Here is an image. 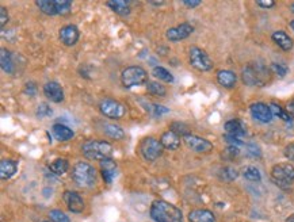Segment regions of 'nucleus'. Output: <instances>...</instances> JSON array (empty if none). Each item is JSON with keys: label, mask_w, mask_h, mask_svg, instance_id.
<instances>
[{"label": "nucleus", "mask_w": 294, "mask_h": 222, "mask_svg": "<svg viewBox=\"0 0 294 222\" xmlns=\"http://www.w3.org/2000/svg\"><path fill=\"white\" fill-rule=\"evenodd\" d=\"M153 107H152V110H153V114L155 115H163V114H167V113H169V110L167 109V107H164V106H160V105H152Z\"/></svg>", "instance_id": "37998d69"}, {"label": "nucleus", "mask_w": 294, "mask_h": 222, "mask_svg": "<svg viewBox=\"0 0 294 222\" xmlns=\"http://www.w3.org/2000/svg\"><path fill=\"white\" fill-rule=\"evenodd\" d=\"M36 4L45 15H57L56 0H37Z\"/></svg>", "instance_id": "bb28decb"}, {"label": "nucleus", "mask_w": 294, "mask_h": 222, "mask_svg": "<svg viewBox=\"0 0 294 222\" xmlns=\"http://www.w3.org/2000/svg\"><path fill=\"white\" fill-rule=\"evenodd\" d=\"M42 222H52V221H42Z\"/></svg>", "instance_id": "5fc2aeb1"}, {"label": "nucleus", "mask_w": 294, "mask_h": 222, "mask_svg": "<svg viewBox=\"0 0 294 222\" xmlns=\"http://www.w3.org/2000/svg\"><path fill=\"white\" fill-rule=\"evenodd\" d=\"M43 94L51 102L61 103L64 101V90L57 82H49L43 86Z\"/></svg>", "instance_id": "2eb2a0df"}, {"label": "nucleus", "mask_w": 294, "mask_h": 222, "mask_svg": "<svg viewBox=\"0 0 294 222\" xmlns=\"http://www.w3.org/2000/svg\"><path fill=\"white\" fill-rule=\"evenodd\" d=\"M286 111L289 113V115H290V117L294 119V99H293V101L289 102V103H287Z\"/></svg>", "instance_id": "09e8293b"}, {"label": "nucleus", "mask_w": 294, "mask_h": 222, "mask_svg": "<svg viewBox=\"0 0 294 222\" xmlns=\"http://www.w3.org/2000/svg\"><path fill=\"white\" fill-rule=\"evenodd\" d=\"M152 75L156 79L161 80V82H165V83H173L174 82L173 75L169 73L168 70L165 69V68H163V66H155V68H153Z\"/></svg>", "instance_id": "7c9ffc66"}, {"label": "nucleus", "mask_w": 294, "mask_h": 222, "mask_svg": "<svg viewBox=\"0 0 294 222\" xmlns=\"http://www.w3.org/2000/svg\"><path fill=\"white\" fill-rule=\"evenodd\" d=\"M268 69L262 64L251 63L248 64L241 72V79L246 86L250 87H263L268 82Z\"/></svg>", "instance_id": "7ed1b4c3"}, {"label": "nucleus", "mask_w": 294, "mask_h": 222, "mask_svg": "<svg viewBox=\"0 0 294 222\" xmlns=\"http://www.w3.org/2000/svg\"><path fill=\"white\" fill-rule=\"evenodd\" d=\"M103 133L113 140H124L125 138V132L122 130L121 126L114 125V124H105Z\"/></svg>", "instance_id": "a878e982"}, {"label": "nucleus", "mask_w": 294, "mask_h": 222, "mask_svg": "<svg viewBox=\"0 0 294 222\" xmlns=\"http://www.w3.org/2000/svg\"><path fill=\"white\" fill-rule=\"evenodd\" d=\"M152 4H155V6H160V4H164V2H159V3H157V2H152Z\"/></svg>", "instance_id": "3c124183"}, {"label": "nucleus", "mask_w": 294, "mask_h": 222, "mask_svg": "<svg viewBox=\"0 0 294 222\" xmlns=\"http://www.w3.org/2000/svg\"><path fill=\"white\" fill-rule=\"evenodd\" d=\"M271 70L274 72L277 76H279V78H285L287 73V66H285L283 64H278V63H273L271 64Z\"/></svg>", "instance_id": "58836bf2"}, {"label": "nucleus", "mask_w": 294, "mask_h": 222, "mask_svg": "<svg viewBox=\"0 0 294 222\" xmlns=\"http://www.w3.org/2000/svg\"><path fill=\"white\" fill-rule=\"evenodd\" d=\"M18 171V163L15 160L4 159L0 161V178L3 180H7L15 175Z\"/></svg>", "instance_id": "412c9836"}, {"label": "nucleus", "mask_w": 294, "mask_h": 222, "mask_svg": "<svg viewBox=\"0 0 294 222\" xmlns=\"http://www.w3.org/2000/svg\"><path fill=\"white\" fill-rule=\"evenodd\" d=\"M140 153L146 161H156L164 152V146L161 145L160 140H156L155 137H145L140 142Z\"/></svg>", "instance_id": "0eeeda50"}, {"label": "nucleus", "mask_w": 294, "mask_h": 222, "mask_svg": "<svg viewBox=\"0 0 294 222\" xmlns=\"http://www.w3.org/2000/svg\"><path fill=\"white\" fill-rule=\"evenodd\" d=\"M270 109H271V113H273V115L274 117H278V118H281L282 121H285V122H290L293 118L289 115V113L286 111V109H283V107H281L279 105H277V103H270Z\"/></svg>", "instance_id": "c756f323"}, {"label": "nucleus", "mask_w": 294, "mask_h": 222, "mask_svg": "<svg viewBox=\"0 0 294 222\" xmlns=\"http://www.w3.org/2000/svg\"><path fill=\"white\" fill-rule=\"evenodd\" d=\"M290 10H291V12H293V14H294V3L290 6Z\"/></svg>", "instance_id": "864d4df0"}, {"label": "nucleus", "mask_w": 294, "mask_h": 222, "mask_svg": "<svg viewBox=\"0 0 294 222\" xmlns=\"http://www.w3.org/2000/svg\"><path fill=\"white\" fill-rule=\"evenodd\" d=\"M190 222H216V217L208 209H195L188 213Z\"/></svg>", "instance_id": "6ab92c4d"}, {"label": "nucleus", "mask_w": 294, "mask_h": 222, "mask_svg": "<svg viewBox=\"0 0 294 222\" xmlns=\"http://www.w3.org/2000/svg\"><path fill=\"white\" fill-rule=\"evenodd\" d=\"M72 3L69 0H56V8H57V15H67L71 12Z\"/></svg>", "instance_id": "f704fd0d"}, {"label": "nucleus", "mask_w": 294, "mask_h": 222, "mask_svg": "<svg viewBox=\"0 0 294 222\" xmlns=\"http://www.w3.org/2000/svg\"><path fill=\"white\" fill-rule=\"evenodd\" d=\"M285 156H286L287 160L294 161V142L293 144H289L286 148H285Z\"/></svg>", "instance_id": "49530a36"}, {"label": "nucleus", "mask_w": 294, "mask_h": 222, "mask_svg": "<svg viewBox=\"0 0 294 222\" xmlns=\"http://www.w3.org/2000/svg\"><path fill=\"white\" fill-rule=\"evenodd\" d=\"M99 165H101V172H102L103 180H105L107 184L113 183L114 178L117 175V163H115L113 159H110V157H107V159L99 161Z\"/></svg>", "instance_id": "dca6fc26"}, {"label": "nucleus", "mask_w": 294, "mask_h": 222, "mask_svg": "<svg viewBox=\"0 0 294 222\" xmlns=\"http://www.w3.org/2000/svg\"><path fill=\"white\" fill-rule=\"evenodd\" d=\"M121 82L126 88L142 86V84H145L148 82V73L142 66H128L126 69L122 70Z\"/></svg>", "instance_id": "423d86ee"}, {"label": "nucleus", "mask_w": 294, "mask_h": 222, "mask_svg": "<svg viewBox=\"0 0 294 222\" xmlns=\"http://www.w3.org/2000/svg\"><path fill=\"white\" fill-rule=\"evenodd\" d=\"M8 22V12H7V8L6 7H2L0 8V26H2V29L6 26V23Z\"/></svg>", "instance_id": "c03bdc74"}, {"label": "nucleus", "mask_w": 294, "mask_h": 222, "mask_svg": "<svg viewBox=\"0 0 294 222\" xmlns=\"http://www.w3.org/2000/svg\"><path fill=\"white\" fill-rule=\"evenodd\" d=\"M52 132H53L55 137L59 141H69L72 140L75 136L74 130L68 128V126L63 125V124H56V125H53Z\"/></svg>", "instance_id": "5701e85b"}, {"label": "nucleus", "mask_w": 294, "mask_h": 222, "mask_svg": "<svg viewBox=\"0 0 294 222\" xmlns=\"http://www.w3.org/2000/svg\"><path fill=\"white\" fill-rule=\"evenodd\" d=\"M0 63H2V69L8 75H12L15 72V65L12 61L11 53L7 49H2L0 51Z\"/></svg>", "instance_id": "393cba45"}, {"label": "nucleus", "mask_w": 294, "mask_h": 222, "mask_svg": "<svg viewBox=\"0 0 294 222\" xmlns=\"http://www.w3.org/2000/svg\"><path fill=\"white\" fill-rule=\"evenodd\" d=\"M161 145L164 146V149H169V151H177L181 146V137L175 134L174 132L168 130L161 134L160 138Z\"/></svg>", "instance_id": "aec40b11"}, {"label": "nucleus", "mask_w": 294, "mask_h": 222, "mask_svg": "<svg viewBox=\"0 0 294 222\" xmlns=\"http://www.w3.org/2000/svg\"><path fill=\"white\" fill-rule=\"evenodd\" d=\"M290 28L293 29V32H294V20H291V22H290Z\"/></svg>", "instance_id": "603ef678"}, {"label": "nucleus", "mask_w": 294, "mask_h": 222, "mask_svg": "<svg viewBox=\"0 0 294 222\" xmlns=\"http://www.w3.org/2000/svg\"><path fill=\"white\" fill-rule=\"evenodd\" d=\"M243 176L250 182H260L262 180V175H260V171L258 168L254 167V165H248L243 169Z\"/></svg>", "instance_id": "2f4dec72"}, {"label": "nucleus", "mask_w": 294, "mask_h": 222, "mask_svg": "<svg viewBox=\"0 0 294 222\" xmlns=\"http://www.w3.org/2000/svg\"><path fill=\"white\" fill-rule=\"evenodd\" d=\"M224 140L227 141L229 145H233V146H241L244 145V141L240 138V137H235V136H229V134H225L224 136Z\"/></svg>", "instance_id": "ea45409f"}, {"label": "nucleus", "mask_w": 294, "mask_h": 222, "mask_svg": "<svg viewBox=\"0 0 294 222\" xmlns=\"http://www.w3.org/2000/svg\"><path fill=\"white\" fill-rule=\"evenodd\" d=\"M49 168L55 175H64L69 169V163L65 159H57L49 165Z\"/></svg>", "instance_id": "cd10ccee"}, {"label": "nucleus", "mask_w": 294, "mask_h": 222, "mask_svg": "<svg viewBox=\"0 0 294 222\" xmlns=\"http://www.w3.org/2000/svg\"><path fill=\"white\" fill-rule=\"evenodd\" d=\"M224 129H225V132L229 136H235V137H240V138H243L246 136V128H244L243 122L240 121V119H229V121L225 122V125H224Z\"/></svg>", "instance_id": "4be33fe9"}, {"label": "nucleus", "mask_w": 294, "mask_h": 222, "mask_svg": "<svg viewBox=\"0 0 294 222\" xmlns=\"http://www.w3.org/2000/svg\"><path fill=\"white\" fill-rule=\"evenodd\" d=\"M225 155L233 159V157H237L240 155V149L239 146H233V145H229L227 149H225Z\"/></svg>", "instance_id": "a19ab883"}, {"label": "nucleus", "mask_w": 294, "mask_h": 222, "mask_svg": "<svg viewBox=\"0 0 294 222\" xmlns=\"http://www.w3.org/2000/svg\"><path fill=\"white\" fill-rule=\"evenodd\" d=\"M250 113H251L252 118L256 121L262 122V124H270L273 121V113H271L270 106L262 102H255L250 106Z\"/></svg>", "instance_id": "9b49d317"}, {"label": "nucleus", "mask_w": 294, "mask_h": 222, "mask_svg": "<svg viewBox=\"0 0 294 222\" xmlns=\"http://www.w3.org/2000/svg\"><path fill=\"white\" fill-rule=\"evenodd\" d=\"M64 202L67 205L68 210L72 213H82L84 209V201L78 192L75 191H65L64 192Z\"/></svg>", "instance_id": "4468645a"}, {"label": "nucleus", "mask_w": 294, "mask_h": 222, "mask_svg": "<svg viewBox=\"0 0 294 222\" xmlns=\"http://www.w3.org/2000/svg\"><path fill=\"white\" fill-rule=\"evenodd\" d=\"M271 38H273V41H274L282 51L289 52L293 49V39H291L290 35L283 32V30H277V32H274L273 35H271Z\"/></svg>", "instance_id": "f3484780"}, {"label": "nucleus", "mask_w": 294, "mask_h": 222, "mask_svg": "<svg viewBox=\"0 0 294 222\" xmlns=\"http://www.w3.org/2000/svg\"><path fill=\"white\" fill-rule=\"evenodd\" d=\"M111 152H113V146L107 141L88 140L82 145L83 156L88 160L102 161V160L110 157Z\"/></svg>", "instance_id": "20e7f679"}, {"label": "nucleus", "mask_w": 294, "mask_h": 222, "mask_svg": "<svg viewBox=\"0 0 294 222\" xmlns=\"http://www.w3.org/2000/svg\"><path fill=\"white\" fill-rule=\"evenodd\" d=\"M286 222H294V214H291L290 217L286 219Z\"/></svg>", "instance_id": "8fccbe9b"}, {"label": "nucleus", "mask_w": 294, "mask_h": 222, "mask_svg": "<svg viewBox=\"0 0 294 222\" xmlns=\"http://www.w3.org/2000/svg\"><path fill=\"white\" fill-rule=\"evenodd\" d=\"M49 218L52 222H71L68 215L61 210H51L49 211Z\"/></svg>", "instance_id": "c9c22d12"}, {"label": "nucleus", "mask_w": 294, "mask_h": 222, "mask_svg": "<svg viewBox=\"0 0 294 222\" xmlns=\"http://www.w3.org/2000/svg\"><path fill=\"white\" fill-rule=\"evenodd\" d=\"M24 94H28L29 96H34L37 94V86L36 83H26L24 86Z\"/></svg>", "instance_id": "79ce46f5"}, {"label": "nucleus", "mask_w": 294, "mask_h": 222, "mask_svg": "<svg viewBox=\"0 0 294 222\" xmlns=\"http://www.w3.org/2000/svg\"><path fill=\"white\" fill-rule=\"evenodd\" d=\"M72 180L82 188L94 187L96 183V169L91 164L79 161L72 168Z\"/></svg>", "instance_id": "f03ea898"}, {"label": "nucleus", "mask_w": 294, "mask_h": 222, "mask_svg": "<svg viewBox=\"0 0 294 222\" xmlns=\"http://www.w3.org/2000/svg\"><path fill=\"white\" fill-rule=\"evenodd\" d=\"M271 180L281 190H289L294 183V167L289 163L277 164L271 169Z\"/></svg>", "instance_id": "39448f33"}, {"label": "nucleus", "mask_w": 294, "mask_h": 222, "mask_svg": "<svg viewBox=\"0 0 294 222\" xmlns=\"http://www.w3.org/2000/svg\"><path fill=\"white\" fill-rule=\"evenodd\" d=\"M246 148H247V155L248 156L254 157V159H259V157L262 156V151H260V146L255 142H248L246 145Z\"/></svg>", "instance_id": "e433bc0d"}, {"label": "nucleus", "mask_w": 294, "mask_h": 222, "mask_svg": "<svg viewBox=\"0 0 294 222\" xmlns=\"http://www.w3.org/2000/svg\"><path fill=\"white\" fill-rule=\"evenodd\" d=\"M184 144L187 145L188 148L194 151L197 153H209L213 151V144L206 138H202L200 136H194V134H188V136L183 137Z\"/></svg>", "instance_id": "9d476101"}, {"label": "nucleus", "mask_w": 294, "mask_h": 222, "mask_svg": "<svg viewBox=\"0 0 294 222\" xmlns=\"http://www.w3.org/2000/svg\"><path fill=\"white\" fill-rule=\"evenodd\" d=\"M59 37L63 45H65V46H74L79 41L80 33H79V29L75 24H67V26L60 29Z\"/></svg>", "instance_id": "ddd939ff"}, {"label": "nucleus", "mask_w": 294, "mask_h": 222, "mask_svg": "<svg viewBox=\"0 0 294 222\" xmlns=\"http://www.w3.org/2000/svg\"><path fill=\"white\" fill-rule=\"evenodd\" d=\"M256 4H258L259 7L264 8V10H268V8L274 7L275 2L274 0H258V2H256Z\"/></svg>", "instance_id": "a18cd8bd"}, {"label": "nucleus", "mask_w": 294, "mask_h": 222, "mask_svg": "<svg viewBox=\"0 0 294 222\" xmlns=\"http://www.w3.org/2000/svg\"><path fill=\"white\" fill-rule=\"evenodd\" d=\"M237 176H239V172H237V169H235L233 167H229V165H228V167L221 168L220 178L223 180H225V182H233Z\"/></svg>", "instance_id": "72a5a7b5"}, {"label": "nucleus", "mask_w": 294, "mask_h": 222, "mask_svg": "<svg viewBox=\"0 0 294 222\" xmlns=\"http://www.w3.org/2000/svg\"><path fill=\"white\" fill-rule=\"evenodd\" d=\"M183 4L190 8H195L198 7V6H201V2L200 0H191V2H190V0H184Z\"/></svg>", "instance_id": "de8ad7c7"}, {"label": "nucleus", "mask_w": 294, "mask_h": 222, "mask_svg": "<svg viewBox=\"0 0 294 222\" xmlns=\"http://www.w3.org/2000/svg\"><path fill=\"white\" fill-rule=\"evenodd\" d=\"M188 60L192 68L200 72H209L213 69V61L204 49L198 46H192L188 53Z\"/></svg>", "instance_id": "6e6552de"}, {"label": "nucleus", "mask_w": 294, "mask_h": 222, "mask_svg": "<svg viewBox=\"0 0 294 222\" xmlns=\"http://www.w3.org/2000/svg\"><path fill=\"white\" fill-rule=\"evenodd\" d=\"M99 111L110 119H121L126 114L125 106L114 99H103L99 103Z\"/></svg>", "instance_id": "1a4fd4ad"}, {"label": "nucleus", "mask_w": 294, "mask_h": 222, "mask_svg": "<svg viewBox=\"0 0 294 222\" xmlns=\"http://www.w3.org/2000/svg\"><path fill=\"white\" fill-rule=\"evenodd\" d=\"M106 4L118 15L126 16L130 14V3L126 0H110Z\"/></svg>", "instance_id": "b1692460"}, {"label": "nucleus", "mask_w": 294, "mask_h": 222, "mask_svg": "<svg viewBox=\"0 0 294 222\" xmlns=\"http://www.w3.org/2000/svg\"><path fill=\"white\" fill-rule=\"evenodd\" d=\"M149 215L155 222H183L181 209L165 201H155L151 206Z\"/></svg>", "instance_id": "f257e3e1"}, {"label": "nucleus", "mask_w": 294, "mask_h": 222, "mask_svg": "<svg viewBox=\"0 0 294 222\" xmlns=\"http://www.w3.org/2000/svg\"><path fill=\"white\" fill-rule=\"evenodd\" d=\"M169 130L175 133V134H178L179 137H186L188 136V134H191V133H190V128H188L186 124H183V122H173L171 126H169Z\"/></svg>", "instance_id": "473e14b6"}, {"label": "nucleus", "mask_w": 294, "mask_h": 222, "mask_svg": "<svg viewBox=\"0 0 294 222\" xmlns=\"http://www.w3.org/2000/svg\"><path fill=\"white\" fill-rule=\"evenodd\" d=\"M217 82L224 88H233L237 83V75L229 69H221L217 72Z\"/></svg>", "instance_id": "a211bd4d"}, {"label": "nucleus", "mask_w": 294, "mask_h": 222, "mask_svg": "<svg viewBox=\"0 0 294 222\" xmlns=\"http://www.w3.org/2000/svg\"><path fill=\"white\" fill-rule=\"evenodd\" d=\"M146 91L148 94L153 95V96L164 97L167 95V90L164 86H161L160 83L157 82H148L146 83Z\"/></svg>", "instance_id": "c85d7f7f"}, {"label": "nucleus", "mask_w": 294, "mask_h": 222, "mask_svg": "<svg viewBox=\"0 0 294 222\" xmlns=\"http://www.w3.org/2000/svg\"><path fill=\"white\" fill-rule=\"evenodd\" d=\"M194 32V28H192L190 23H181L177 28L168 29L167 33H165V37L171 42H178V41H182V39H186L187 37L192 34Z\"/></svg>", "instance_id": "f8f14e48"}, {"label": "nucleus", "mask_w": 294, "mask_h": 222, "mask_svg": "<svg viewBox=\"0 0 294 222\" xmlns=\"http://www.w3.org/2000/svg\"><path fill=\"white\" fill-rule=\"evenodd\" d=\"M36 114L38 118H46L51 117L52 114H53V111H52V109L49 107L47 103H41V105H38V107H37Z\"/></svg>", "instance_id": "4c0bfd02"}]
</instances>
